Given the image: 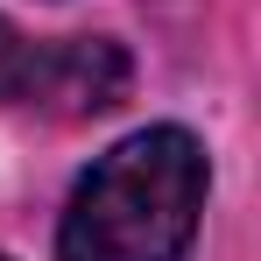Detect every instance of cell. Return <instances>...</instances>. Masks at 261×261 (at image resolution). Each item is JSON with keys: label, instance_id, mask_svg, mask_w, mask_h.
I'll return each mask as SVG.
<instances>
[{"label": "cell", "instance_id": "1", "mask_svg": "<svg viewBox=\"0 0 261 261\" xmlns=\"http://www.w3.org/2000/svg\"><path fill=\"white\" fill-rule=\"evenodd\" d=\"M205 212V148L184 127L113 141L71 191L57 261H184Z\"/></svg>", "mask_w": 261, "mask_h": 261}, {"label": "cell", "instance_id": "2", "mask_svg": "<svg viewBox=\"0 0 261 261\" xmlns=\"http://www.w3.org/2000/svg\"><path fill=\"white\" fill-rule=\"evenodd\" d=\"M127 49L106 43V36H71V43H43V78H36V99L43 113H64V120H85V113H113L127 99Z\"/></svg>", "mask_w": 261, "mask_h": 261}, {"label": "cell", "instance_id": "3", "mask_svg": "<svg viewBox=\"0 0 261 261\" xmlns=\"http://www.w3.org/2000/svg\"><path fill=\"white\" fill-rule=\"evenodd\" d=\"M43 78V43H29L14 21H0V106H29Z\"/></svg>", "mask_w": 261, "mask_h": 261}]
</instances>
